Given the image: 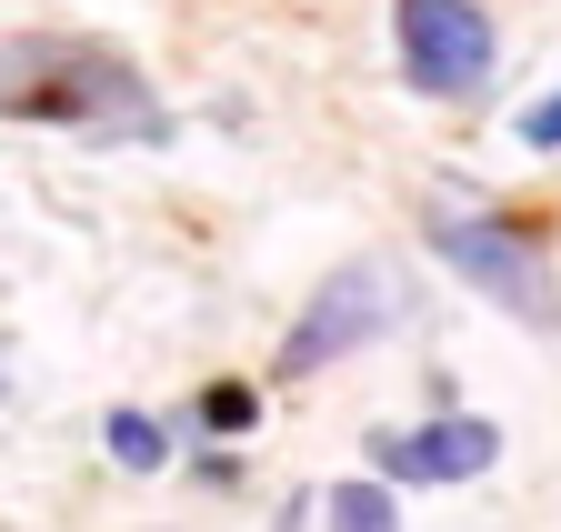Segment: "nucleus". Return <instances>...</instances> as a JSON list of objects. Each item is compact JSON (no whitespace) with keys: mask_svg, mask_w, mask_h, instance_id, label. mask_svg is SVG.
<instances>
[{"mask_svg":"<svg viewBox=\"0 0 561 532\" xmlns=\"http://www.w3.org/2000/svg\"><path fill=\"white\" fill-rule=\"evenodd\" d=\"M391 321H401V272H391V261H341V272L311 292V312L291 321L280 372H321V362H341V352L381 342Z\"/></svg>","mask_w":561,"mask_h":532,"instance_id":"4","label":"nucleus"},{"mask_svg":"<svg viewBox=\"0 0 561 532\" xmlns=\"http://www.w3.org/2000/svg\"><path fill=\"white\" fill-rule=\"evenodd\" d=\"M522 142H531V151H561V91L522 111Z\"/></svg>","mask_w":561,"mask_h":532,"instance_id":"9","label":"nucleus"},{"mask_svg":"<svg viewBox=\"0 0 561 532\" xmlns=\"http://www.w3.org/2000/svg\"><path fill=\"white\" fill-rule=\"evenodd\" d=\"M391 41H401V81L432 101H471L502 60L481 0H391Z\"/></svg>","mask_w":561,"mask_h":532,"instance_id":"3","label":"nucleus"},{"mask_svg":"<svg viewBox=\"0 0 561 532\" xmlns=\"http://www.w3.org/2000/svg\"><path fill=\"white\" fill-rule=\"evenodd\" d=\"M371 462H381L391 483H481L491 462H502V432L471 422V412H451V422H421V432H381Z\"/></svg>","mask_w":561,"mask_h":532,"instance_id":"5","label":"nucleus"},{"mask_svg":"<svg viewBox=\"0 0 561 532\" xmlns=\"http://www.w3.org/2000/svg\"><path fill=\"white\" fill-rule=\"evenodd\" d=\"M421 241H432L451 272L481 292V302H502L512 321H531V331H551L561 321V292H551V261H541V241L522 231V222H502V212H432L421 222Z\"/></svg>","mask_w":561,"mask_h":532,"instance_id":"2","label":"nucleus"},{"mask_svg":"<svg viewBox=\"0 0 561 532\" xmlns=\"http://www.w3.org/2000/svg\"><path fill=\"white\" fill-rule=\"evenodd\" d=\"M111 452L130 462V473H161V462H171V432L151 412H111Z\"/></svg>","mask_w":561,"mask_h":532,"instance_id":"7","label":"nucleus"},{"mask_svg":"<svg viewBox=\"0 0 561 532\" xmlns=\"http://www.w3.org/2000/svg\"><path fill=\"white\" fill-rule=\"evenodd\" d=\"M251 412H261V403H251V392H231V382L201 392V422H210V432H251Z\"/></svg>","mask_w":561,"mask_h":532,"instance_id":"8","label":"nucleus"},{"mask_svg":"<svg viewBox=\"0 0 561 532\" xmlns=\"http://www.w3.org/2000/svg\"><path fill=\"white\" fill-rule=\"evenodd\" d=\"M331 532H401V512H391L381 483H341L331 493Z\"/></svg>","mask_w":561,"mask_h":532,"instance_id":"6","label":"nucleus"},{"mask_svg":"<svg viewBox=\"0 0 561 532\" xmlns=\"http://www.w3.org/2000/svg\"><path fill=\"white\" fill-rule=\"evenodd\" d=\"M0 111L50 121V131H91V142H161V101L101 41H11L0 50Z\"/></svg>","mask_w":561,"mask_h":532,"instance_id":"1","label":"nucleus"}]
</instances>
